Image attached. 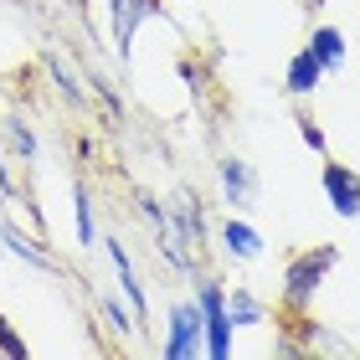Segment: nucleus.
<instances>
[{"label": "nucleus", "mask_w": 360, "mask_h": 360, "mask_svg": "<svg viewBox=\"0 0 360 360\" xmlns=\"http://www.w3.org/2000/svg\"><path fill=\"white\" fill-rule=\"evenodd\" d=\"M335 263H340L335 242H319V248H309V252H293L288 268H283V309L304 314V309L319 299V288H324V278H330Z\"/></svg>", "instance_id": "1"}, {"label": "nucleus", "mask_w": 360, "mask_h": 360, "mask_svg": "<svg viewBox=\"0 0 360 360\" xmlns=\"http://www.w3.org/2000/svg\"><path fill=\"white\" fill-rule=\"evenodd\" d=\"M195 304H201V355L211 360H226L232 355V314H226V283H217V278H201L195 283Z\"/></svg>", "instance_id": "2"}, {"label": "nucleus", "mask_w": 360, "mask_h": 360, "mask_svg": "<svg viewBox=\"0 0 360 360\" xmlns=\"http://www.w3.org/2000/svg\"><path fill=\"white\" fill-rule=\"evenodd\" d=\"M165 360H195L201 355V304H175L170 324H165V345H160Z\"/></svg>", "instance_id": "3"}, {"label": "nucleus", "mask_w": 360, "mask_h": 360, "mask_svg": "<svg viewBox=\"0 0 360 360\" xmlns=\"http://www.w3.org/2000/svg\"><path fill=\"white\" fill-rule=\"evenodd\" d=\"M319 186H324V195H330V206H335L340 221H360V170L355 165H340V160L324 155Z\"/></svg>", "instance_id": "4"}, {"label": "nucleus", "mask_w": 360, "mask_h": 360, "mask_svg": "<svg viewBox=\"0 0 360 360\" xmlns=\"http://www.w3.org/2000/svg\"><path fill=\"white\" fill-rule=\"evenodd\" d=\"M217 180H221L226 211H248V206L257 201V170H252L242 155H226L221 165H217Z\"/></svg>", "instance_id": "5"}, {"label": "nucleus", "mask_w": 360, "mask_h": 360, "mask_svg": "<svg viewBox=\"0 0 360 360\" xmlns=\"http://www.w3.org/2000/svg\"><path fill=\"white\" fill-rule=\"evenodd\" d=\"M221 252L226 257H237V263H257L263 257V232L242 217V211H226V221H221Z\"/></svg>", "instance_id": "6"}, {"label": "nucleus", "mask_w": 360, "mask_h": 360, "mask_svg": "<svg viewBox=\"0 0 360 360\" xmlns=\"http://www.w3.org/2000/svg\"><path fill=\"white\" fill-rule=\"evenodd\" d=\"M170 226H175V237H180V248H186V252H195V248H206L211 226H206L201 195H180V201H175V211H170Z\"/></svg>", "instance_id": "7"}, {"label": "nucleus", "mask_w": 360, "mask_h": 360, "mask_svg": "<svg viewBox=\"0 0 360 360\" xmlns=\"http://www.w3.org/2000/svg\"><path fill=\"white\" fill-rule=\"evenodd\" d=\"M160 11V0H119V6H108V21H113V46L129 57V46H134V31L150 21Z\"/></svg>", "instance_id": "8"}, {"label": "nucleus", "mask_w": 360, "mask_h": 360, "mask_svg": "<svg viewBox=\"0 0 360 360\" xmlns=\"http://www.w3.org/2000/svg\"><path fill=\"white\" fill-rule=\"evenodd\" d=\"M108 263H113V273H119V293L129 299L134 319H144V314H150V293H144V283H139V273H134V263H129V252H124L119 237H108Z\"/></svg>", "instance_id": "9"}, {"label": "nucleus", "mask_w": 360, "mask_h": 360, "mask_svg": "<svg viewBox=\"0 0 360 360\" xmlns=\"http://www.w3.org/2000/svg\"><path fill=\"white\" fill-rule=\"evenodd\" d=\"M304 46L319 57V68H324V72H340V68H345V57H350L345 31H340V26H330V21H319L314 31H309V41H304Z\"/></svg>", "instance_id": "10"}, {"label": "nucleus", "mask_w": 360, "mask_h": 360, "mask_svg": "<svg viewBox=\"0 0 360 360\" xmlns=\"http://www.w3.org/2000/svg\"><path fill=\"white\" fill-rule=\"evenodd\" d=\"M319 83H324L319 57L309 52V46H299V52L288 57V68H283V88H288V98H309V93H319Z\"/></svg>", "instance_id": "11"}, {"label": "nucleus", "mask_w": 360, "mask_h": 360, "mask_svg": "<svg viewBox=\"0 0 360 360\" xmlns=\"http://www.w3.org/2000/svg\"><path fill=\"white\" fill-rule=\"evenodd\" d=\"M226 314H232V330H263L268 324V304L257 299L252 288H226Z\"/></svg>", "instance_id": "12"}, {"label": "nucleus", "mask_w": 360, "mask_h": 360, "mask_svg": "<svg viewBox=\"0 0 360 360\" xmlns=\"http://www.w3.org/2000/svg\"><path fill=\"white\" fill-rule=\"evenodd\" d=\"M0 248L15 252V257H21V263H31V268H41V273H57V257L46 252V248H37L26 232H15V226H0Z\"/></svg>", "instance_id": "13"}, {"label": "nucleus", "mask_w": 360, "mask_h": 360, "mask_svg": "<svg viewBox=\"0 0 360 360\" xmlns=\"http://www.w3.org/2000/svg\"><path fill=\"white\" fill-rule=\"evenodd\" d=\"M72 221H77V242L93 248L98 242V217H93V195H88L83 180H72Z\"/></svg>", "instance_id": "14"}, {"label": "nucleus", "mask_w": 360, "mask_h": 360, "mask_svg": "<svg viewBox=\"0 0 360 360\" xmlns=\"http://www.w3.org/2000/svg\"><path fill=\"white\" fill-rule=\"evenodd\" d=\"M98 309H103L108 330L119 335V340H134V314L124 309V299H119V293H103V299H98Z\"/></svg>", "instance_id": "15"}, {"label": "nucleus", "mask_w": 360, "mask_h": 360, "mask_svg": "<svg viewBox=\"0 0 360 360\" xmlns=\"http://www.w3.org/2000/svg\"><path fill=\"white\" fill-rule=\"evenodd\" d=\"M6 139H11V150H15V160H37L41 155V144H37V134H31V129L21 124V119H6Z\"/></svg>", "instance_id": "16"}, {"label": "nucleus", "mask_w": 360, "mask_h": 360, "mask_svg": "<svg viewBox=\"0 0 360 360\" xmlns=\"http://www.w3.org/2000/svg\"><path fill=\"white\" fill-rule=\"evenodd\" d=\"M0 355H11V360H26L31 355V345H26V335L15 330V324L0 314Z\"/></svg>", "instance_id": "17"}, {"label": "nucleus", "mask_w": 360, "mask_h": 360, "mask_svg": "<svg viewBox=\"0 0 360 360\" xmlns=\"http://www.w3.org/2000/svg\"><path fill=\"white\" fill-rule=\"evenodd\" d=\"M46 68H52V77H57V88L68 93L72 103H83V98H88V93H83V83H77V77H72V68H68V62H57V57H52V62H46Z\"/></svg>", "instance_id": "18"}, {"label": "nucleus", "mask_w": 360, "mask_h": 360, "mask_svg": "<svg viewBox=\"0 0 360 360\" xmlns=\"http://www.w3.org/2000/svg\"><path fill=\"white\" fill-rule=\"evenodd\" d=\"M299 139H304V144H309V150H314L319 160L330 155V139H324V129H319L314 119H304V113H299Z\"/></svg>", "instance_id": "19"}, {"label": "nucleus", "mask_w": 360, "mask_h": 360, "mask_svg": "<svg viewBox=\"0 0 360 360\" xmlns=\"http://www.w3.org/2000/svg\"><path fill=\"white\" fill-rule=\"evenodd\" d=\"M0 195H15V180H11V170H6V150H0Z\"/></svg>", "instance_id": "20"}, {"label": "nucleus", "mask_w": 360, "mask_h": 360, "mask_svg": "<svg viewBox=\"0 0 360 360\" xmlns=\"http://www.w3.org/2000/svg\"><path fill=\"white\" fill-rule=\"evenodd\" d=\"M175 6H191V0H175Z\"/></svg>", "instance_id": "21"}, {"label": "nucleus", "mask_w": 360, "mask_h": 360, "mask_svg": "<svg viewBox=\"0 0 360 360\" xmlns=\"http://www.w3.org/2000/svg\"><path fill=\"white\" fill-rule=\"evenodd\" d=\"M108 6H119V0H108Z\"/></svg>", "instance_id": "22"}, {"label": "nucleus", "mask_w": 360, "mask_h": 360, "mask_svg": "<svg viewBox=\"0 0 360 360\" xmlns=\"http://www.w3.org/2000/svg\"><path fill=\"white\" fill-rule=\"evenodd\" d=\"M314 6H319V0H314Z\"/></svg>", "instance_id": "23"}]
</instances>
